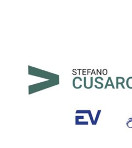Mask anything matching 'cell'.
<instances>
[{
    "label": "cell",
    "instance_id": "obj_1",
    "mask_svg": "<svg viewBox=\"0 0 132 148\" xmlns=\"http://www.w3.org/2000/svg\"><path fill=\"white\" fill-rule=\"evenodd\" d=\"M116 78H117V80H116V82H117V84H116L117 88H118L119 85L121 84L122 88L124 89L125 87L123 86V83L125 81V79L123 77H118Z\"/></svg>",
    "mask_w": 132,
    "mask_h": 148
},
{
    "label": "cell",
    "instance_id": "obj_3",
    "mask_svg": "<svg viewBox=\"0 0 132 148\" xmlns=\"http://www.w3.org/2000/svg\"><path fill=\"white\" fill-rule=\"evenodd\" d=\"M104 75H106L107 73V72L106 69H104Z\"/></svg>",
    "mask_w": 132,
    "mask_h": 148
},
{
    "label": "cell",
    "instance_id": "obj_2",
    "mask_svg": "<svg viewBox=\"0 0 132 148\" xmlns=\"http://www.w3.org/2000/svg\"><path fill=\"white\" fill-rule=\"evenodd\" d=\"M126 86L129 88L132 89V77L128 78L126 80Z\"/></svg>",
    "mask_w": 132,
    "mask_h": 148
}]
</instances>
